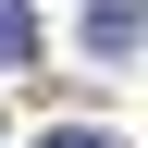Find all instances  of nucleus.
<instances>
[{
	"label": "nucleus",
	"mask_w": 148,
	"mask_h": 148,
	"mask_svg": "<svg viewBox=\"0 0 148 148\" xmlns=\"http://www.w3.org/2000/svg\"><path fill=\"white\" fill-rule=\"evenodd\" d=\"M37 148H123V136H99V123H49Z\"/></svg>",
	"instance_id": "3"
},
{
	"label": "nucleus",
	"mask_w": 148,
	"mask_h": 148,
	"mask_svg": "<svg viewBox=\"0 0 148 148\" xmlns=\"http://www.w3.org/2000/svg\"><path fill=\"white\" fill-rule=\"evenodd\" d=\"M37 62V0H0V74Z\"/></svg>",
	"instance_id": "2"
},
{
	"label": "nucleus",
	"mask_w": 148,
	"mask_h": 148,
	"mask_svg": "<svg viewBox=\"0 0 148 148\" xmlns=\"http://www.w3.org/2000/svg\"><path fill=\"white\" fill-rule=\"evenodd\" d=\"M136 12L148 0H86V62H123L136 49Z\"/></svg>",
	"instance_id": "1"
}]
</instances>
